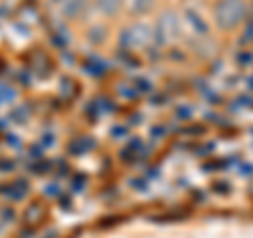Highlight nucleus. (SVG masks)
Wrapping results in <instances>:
<instances>
[{"label": "nucleus", "instance_id": "1", "mask_svg": "<svg viewBox=\"0 0 253 238\" xmlns=\"http://www.w3.org/2000/svg\"><path fill=\"white\" fill-rule=\"evenodd\" d=\"M211 15L219 32H234L247 19V2L245 0H215Z\"/></svg>", "mask_w": 253, "mask_h": 238}, {"label": "nucleus", "instance_id": "2", "mask_svg": "<svg viewBox=\"0 0 253 238\" xmlns=\"http://www.w3.org/2000/svg\"><path fill=\"white\" fill-rule=\"evenodd\" d=\"M86 9H89V2H86V0H66V2L61 4V13L68 21L83 19Z\"/></svg>", "mask_w": 253, "mask_h": 238}, {"label": "nucleus", "instance_id": "3", "mask_svg": "<svg viewBox=\"0 0 253 238\" xmlns=\"http://www.w3.org/2000/svg\"><path fill=\"white\" fill-rule=\"evenodd\" d=\"M93 2H95V9H97L101 15H106V17H116V15L125 9L126 0H93Z\"/></svg>", "mask_w": 253, "mask_h": 238}, {"label": "nucleus", "instance_id": "4", "mask_svg": "<svg viewBox=\"0 0 253 238\" xmlns=\"http://www.w3.org/2000/svg\"><path fill=\"white\" fill-rule=\"evenodd\" d=\"M154 0H131V11L135 15H146L152 11Z\"/></svg>", "mask_w": 253, "mask_h": 238}, {"label": "nucleus", "instance_id": "5", "mask_svg": "<svg viewBox=\"0 0 253 238\" xmlns=\"http://www.w3.org/2000/svg\"><path fill=\"white\" fill-rule=\"evenodd\" d=\"M53 2H57V4H59V2H63V0H53Z\"/></svg>", "mask_w": 253, "mask_h": 238}]
</instances>
